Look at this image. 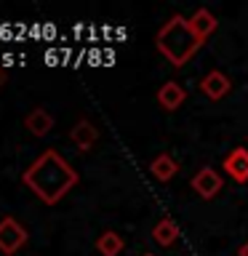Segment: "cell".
Returning <instances> with one entry per match:
<instances>
[{
    "label": "cell",
    "instance_id": "obj_10",
    "mask_svg": "<svg viewBox=\"0 0 248 256\" xmlns=\"http://www.w3.org/2000/svg\"><path fill=\"white\" fill-rule=\"evenodd\" d=\"M216 24L219 22H216V16L208 11V8H198V11L190 16V30L195 32L200 40H206L208 35H211V32L216 30Z\"/></svg>",
    "mask_w": 248,
    "mask_h": 256
},
{
    "label": "cell",
    "instance_id": "obj_9",
    "mask_svg": "<svg viewBox=\"0 0 248 256\" xmlns=\"http://www.w3.org/2000/svg\"><path fill=\"white\" fill-rule=\"evenodd\" d=\"M24 126H27V131L32 136L43 139V136H48V134H51V128H54V115L48 110H43V107H35L27 118H24Z\"/></svg>",
    "mask_w": 248,
    "mask_h": 256
},
{
    "label": "cell",
    "instance_id": "obj_7",
    "mask_svg": "<svg viewBox=\"0 0 248 256\" xmlns=\"http://www.w3.org/2000/svg\"><path fill=\"white\" fill-rule=\"evenodd\" d=\"M184 99H187V91H184V86H179L176 80H166V83L158 88V104L166 112L179 110L184 104Z\"/></svg>",
    "mask_w": 248,
    "mask_h": 256
},
{
    "label": "cell",
    "instance_id": "obj_14",
    "mask_svg": "<svg viewBox=\"0 0 248 256\" xmlns=\"http://www.w3.org/2000/svg\"><path fill=\"white\" fill-rule=\"evenodd\" d=\"M240 256H248V240H246V243L243 246H240V251H238Z\"/></svg>",
    "mask_w": 248,
    "mask_h": 256
},
{
    "label": "cell",
    "instance_id": "obj_5",
    "mask_svg": "<svg viewBox=\"0 0 248 256\" xmlns=\"http://www.w3.org/2000/svg\"><path fill=\"white\" fill-rule=\"evenodd\" d=\"M222 168L227 171V176L238 184H246L248 182V150L246 147H235L227 152Z\"/></svg>",
    "mask_w": 248,
    "mask_h": 256
},
{
    "label": "cell",
    "instance_id": "obj_4",
    "mask_svg": "<svg viewBox=\"0 0 248 256\" xmlns=\"http://www.w3.org/2000/svg\"><path fill=\"white\" fill-rule=\"evenodd\" d=\"M222 187H224V179H222V174L216 171V168H211V166H206V168H200V171L192 176V190L198 192L203 200H211V198H216L222 192Z\"/></svg>",
    "mask_w": 248,
    "mask_h": 256
},
{
    "label": "cell",
    "instance_id": "obj_1",
    "mask_svg": "<svg viewBox=\"0 0 248 256\" xmlns=\"http://www.w3.org/2000/svg\"><path fill=\"white\" fill-rule=\"evenodd\" d=\"M22 179L46 206H56L78 184L80 176L56 150H46L38 160L30 163Z\"/></svg>",
    "mask_w": 248,
    "mask_h": 256
},
{
    "label": "cell",
    "instance_id": "obj_15",
    "mask_svg": "<svg viewBox=\"0 0 248 256\" xmlns=\"http://www.w3.org/2000/svg\"><path fill=\"white\" fill-rule=\"evenodd\" d=\"M6 83V70H0V86Z\"/></svg>",
    "mask_w": 248,
    "mask_h": 256
},
{
    "label": "cell",
    "instance_id": "obj_2",
    "mask_svg": "<svg viewBox=\"0 0 248 256\" xmlns=\"http://www.w3.org/2000/svg\"><path fill=\"white\" fill-rule=\"evenodd\" d=\"M155 46H158V51L174 64V67H184V64L198 54V48L203 46V40L190 30V19H187V16L176 14V16H171V19L158 30Z\"/></svg>",
    "mask_w": 248,
    "mask_h": 256
},
{
    "label": "cell",
    "instance_id": "obj_12",
    "mask_svg": "<svg viewBox=\"0 0 248 256\" xmlns=\"http://www.w3.org/2000/svg\"><path fill=\"white\" fill-rule=\"evenodd\" d=\"M123 248H126V240H123V235H118L115 230H107L96 238V251L102 256H120Z\"/></svg>",
    "mask_w": 248,
    "mask_h": 256
},
{
    "label": "cell",
    "instance_id": "obj_13",
    "mask_svg": "<svg viewBox=\"0 0 248 256\" xmlns=\"http://www.w3.org/2000/svg\"><path fill=\"white\" fill-rule=\"evenodd\" d=\"M176 238H179V227H176L171 219H160L155 227H152V240H155L158 246H163V248L174 246Z\"/></svg>",
    "mask_w": 248,
    "mask_h": 256
},
{
    "label": "cell",
    "instance_id": "obj_16",
    "mask_svg": "<svg viewBox=\"0 0 248 256\" xmlns=\"http://www.w3.org/2000/svg\"><path fill=\"white\" fill-rule=\"evenodd\" d=\"M142 256H155V254H142Z\"/></svg>",
    "mask_w": 248,
    "mask_h": 256
},
{
    "label": "cell",
    "instance_id": "obj_6",
    "mask_svg": "<svg viewBox=\"0 0 248 256\" xmlns=\"http://www.w3.org/2000/svg\"><path fill=\"white\" fill-rule=\"evenodd\" d=\"M200 91H203L208 99H214V102H219V99H224L230 91H232V83H230V78L224 75V72H219V70H211L208 75L200 80Z\"/></svg>",
    "mask_w": 248,
    "mask_h": 256
},
{
    "label": "cell",
    "instance_id": "obj_8",
    "mask_svg": "<svg viewBox=\"0 0 248 256\" xmlns=\"http://www.w3.org/2000/svg\"><path fill=\"white\" fill-rule=\"evenodd\" d=\"M96 139H99V131L94 128L91 120H78L75 128L70 131V142L75 144L80 152H88L96 144Z\"/></svg>",
    "mask_w": 248,
    "mask_h": 256
},
{
    "label": "cell",
    "instance_id": "obj_3",
    "mask_svg": "<svg viewBox=\"0 0 248 256\" xmlns=\"http://www.w3.org/2000/svg\"><path fill=\"white\" fill-rule=\"evenodd\" d=\"M27 238H30L27 230H24L14 216L0 219V251H3L6 256H11V254L19 251V248L27 243Z\"/></svg>",
    "mask_w": 248,
    "mask_h": 256
},
{
    "label": "cell",
    "instance_id": "obj_11",
    "mask_svg": "<svg viewBox=\"0 0 248 256\" xmlns=\"http://www.w3.org/2000/svg\"><path fill=\"white\" fill-rule=\"evenodd\" d=\"M150 171H152V176H155L158 182H171L174 176L179 174V163H176L168 152H163V155H158L150 163Z\"/></svg>",
    "mask_w": 248,
    "mask_h": 256
}]
</instances>
